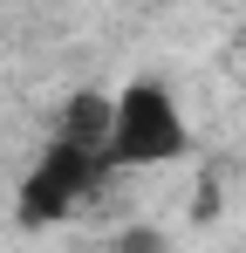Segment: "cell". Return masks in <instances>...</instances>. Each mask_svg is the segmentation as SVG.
<instances>
[{"instance_id":"cell-3","label":"cell","mask_w":246,"mask_h":253,"mask_svg":"<svg viewBox=\"0 0 246 253\" xmlns=\"http://www.w3.org/2000/svg\"><path fill=\"white\" fill-rule=\"evenodd\" d=\"M117 253H164V240H158V233H123Z\"/></svg>"},{"instance_id":"cell-2","label":"cell","mask_w":246,"mask_h":253,"mask_svg":"<svg viewBox=\"0 0 246 253\" xmlns=\"http://www.w3.org/2000/svg\"><path fill=\"white\" fill-rule=\"evenodd\" d=\"M103 151L96 144H82V137H69V130H55L48 144L35 151V165H28V178H21V226H55V219H69V212L96 192V178H103Z\"/></svg>"},{"instance_id":"cell-1","label":"cell","mask_w":246,"mask_h":253,"mask_svg":"<svg viewBox=\"0 0 246 253\" xmlns=\"http://www.w3.org/2000/svg\"><path fill=\"white\" fill-rule=\"evenodd\" d=\"M185 151H192V124H185L171 83L137 76L110 96V130H103V165L110 171H151V165L185 158Z\"/></svg>"}]
</instances>
